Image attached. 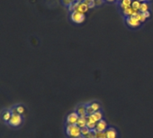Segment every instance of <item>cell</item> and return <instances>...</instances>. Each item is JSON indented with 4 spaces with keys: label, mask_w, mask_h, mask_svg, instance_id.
Masks as SVG:
<instances>
[{
    "label": "cell",
    "mask_w": 153,
    "mask_h": 138,
    "mask_svg": "<svg viewBox=\"0 0 153 138\" xmlns=\"http://www.w3.org/2000/svg\"><path fill=\"white\" fill-rule=\"evenodd\" d=\"M143 14H144V16H146V18H149V17L150 16V13H149V11H146V12H144Z\"/></svg>",
    "instance_id": "24"
},
{
    "label": "cell",
    "mask_w": 153,
    "mask_h": 138,
    "mask_svg": "<svg viewBox=\"0 0 153 138\" xmlns=\"http://www.w3.org/2000/svg\"><path fill=\"white\" fill-rule=\"evenodd\" d=\"M76 112L79 114V116L80 117H87L88 114H87V104H81L79 105L78 107L76 109Z\"/></svg>",
    "instance_id": "11"
},
{
    "label": "cell",
    "mask_w": 153,
    "mask_h": 138,
    "mask_svg": "<svg viewBox=\"0 0 153 138\" xmlns=\"http://www.w3.org/2000/svg\"><path fill=\"white\" fill-rule=\"evenodd\" d=\"M135 16L140 23H142V22H144L147 18H146V16H144V14L143 13H140V11L139 12H136V13H134L133 14V16Z\"/></svg>",
    "instance_id": "18"
},
{
    "label": "cell",
    "mask_w": 153,
    "mask_h": 138,
    "mask_svg": "<svg viewBox=\"0 0 153 138\" xmlns=\"http://www.w3.org/2000/svg\"><path fill=\"white\" fill-rule=\"evenodd\" d=\"M116 1H119V2H121V1H122V0H116Z\"/></svg>",
    "instance_id": "28"
},
{
    "label": "cell",
    "mask_w": 153,
    "mask_h": 138,
    "mask_svg": "<svg viewBox=\"0 0 153 138\" xmlns=\"http://www.w3.org/2000/svg\"><path fill=\"white\" fill-rule=\"evenodd\" d=\"M11 110L13 112V114H17V115H21V116H25L26 113V107L24 104L22 103H17L13 105L11 107Z\"/></svg>",
    "instance_id": "6"
},
{
    "label": "cell",
    "mask_w": 153,
    "mask_h": 138,
    "mask_svg": "<svg viewBox=\"0 0 153 138\" xmlns=\"http://www.w3.org/2000/svg\"><path fill=\"white\" fill-rule=\"evenodd\" d=\"M95 2H96V5H97V6H100V5L103 4L104 0H95Z\"/></svg>",
    "instance_id": "23"
},
{
    "label": "cell",
    "mask_w": 153,
    "mask_h": 138,
    "mask_svg": "<svg viewBox=\"0 0 153 138\" xmlns=\"http://www.w3.org/2000/svg\"><path fill=\"white\" fill-rule=\"evenodd\" d=\"M85 4H87L88 7H89V8H92V7H96L97 5H96V2H95V0H84L83 1Z\"/></svg>",
    "instance_id": "20"
},
{
    "label": "cell",
    "mask_w": 153,
    "mask_h": 138,
    "mask_svg": "<svg viewBox=\"0 0 153 138\" xmlns=\"http://www.w3.org/2000/svg\"><path fill=\"white\" fill-rule=\"evenodd\" d=\"M131 3H132V0H122L120 2V7L122 9H124V8L130 7L131 6Z\"/></svg>",
    "instance_id": "15"
},
{
    "label": "cell",
    "mask_w": 153,
    "mask_h": 138,
    "mask_svg": "<svg viewBox=\"0 0 153 138\" xmlns=\"http://www.w3.org/2000/svg\"><path fill=\"white\" fill-rule=\"evenodd\" d=\"M140 1H138V0H132V3H131V7L133 8V10L135 12H139L140 11Z\"/></svg>",
    "instance_id": "17"
},
{
    "label": "cell",
    "mask_w": 153,
    "mask_h": 138,
    "mask_svg": "<svg viewBox=\"0 0 153 138\" xmlns=\"http://www.w3.org/2000/svg\"><path fill=\"white\" fill-rule=\"evenodd\" d=\"M87 118H88V121L94 122V123H97L98 121L104 119V118H103V113H102L100 110L95 112L94 114H92V115H90V116H88Z\"/></svg>",
    "instance_id": "8"
},
{
    "label": "cell",
    "mask_w": 153,
    "mask_h": 138,
    "mask_svg": "<svg viewBox=\"0 0 153 138\" xmlns=\"http://www.w3.org/2000/svg\"><path fill=\"white\" fill-rule=\"evenodd\" d=\"M78 138H86V137H85L84 135H80V136H79Z\"/></svg>",
    "instance_id": "26"
},
{
    "label": "cell",
    "mask_w": 153,
    "mask_h": 138,
    "mask_svg": "<svg viewBox=\"0 0 153 138\" xmlns=\"http://www.w3.org/2000/svg\"><path fill=\"white\" fill-rule=\"evenodd\" d=\"M66 134L69 138H78L81 134V128L76 125H67Z\"/></svg>",
    "instance_id": "2"
},
{
    "label": "cell",
    "mask_w": 153,
    "mask_h": 138,
    "mask_svg": "<svg viewBox=\"0 0 153 138\" xmlns=\"http://www.w3.org/2000/svg\"><path fill=\"white\" fill-rule=\"evenodd\" d=\"M105 1H107V2H114V0H105Z\"/></svg>",
    "instance_id": "25"
},
{
    "label": "cell",
    "mask_w": 153,
    "mask_h": 138,
    "mask_svg": "<svg viewBox=\"0 0 153 138\" xmlns=\"http://www.w3.org/2000/svg\"><path fill=\"white\" fill-rule=\"evenodd\" d=\"M134 13H136L134 10H133V8L131 7H127V8H124V9H123V14L126 16V17H128V16H133V14Z\"/></svg>",
    "instance_id": "14"
},
{
    "label": "cell",
    "mask_w": 153,
    "mask_h": 138,
    "mask_svg": "<svg viewBox=\"0 0 153 138\" xmlns=\"http://www.w3.org/2000/svg\"><path fill=\"white\" fill-rule=\"evenodd\" d=\"M138 1H140V2H144V1H146V0H138Z\"/></svg>",
    "instance_id": "27"
},
{
    "label": "cell",
    "mask_w": 153,
    "mask_h": 138,
    "mask_svg": "<svg viewBox=\"0 0 153 138\" xmlns=\"http://www.w3.org/2000/svg\"><path fill=\"white\" fill-rule=\"evenodd\" d=\"M12 115H13V112H12L10 107L9 108H4L0 111V120H1L2 123L7 125V123L11 118Z\"/></svg>",
    "instance_id": "4"
},
{
    "label": "cell",
    "mask_w": 153,
    "mask_h": 138,
    "mask_svg": "<svg viewBox=\"0 0 153 138\" xmlns=\"http://www.w3.org/2000/svg\"><path fill=\"white\" fill-rule=\"evenodd\" d=\"M105 134L106 138H117V132L114 127H108Z\"/></svg>",
    "instance_id": "13"
},
{
    "label": "cell",
    "mask_w": 153,
    "mask_h": 138,
    "mask_svg": "<svg viewBox=\"0 0 153 138\" xmlns=\"http://www.w3.org/2000/svg\"><path fill=\"white\" fill-rule=\"evenodd\" d=\"M79 118H80V116H79V114L76 111H73L67 116L66 123H67V125H76Z\"/></svg>",
    "instance_id": "7"
},
{
    "label": "cell",
    "mask_w": 153,
    "mask_h": 138,
    "mask_svg": "<svg viewBox=\"0 0 153 138\" xmlns=\"http://www.w3.org/2000/svg\"><path fill=\"white\" fill-rule=\"evenodd\" d=\"M90 131H91V130H89V129L86 126V127H84V128H81V134L84 135V136H86V135H88V134L90 133Z\"/></svg>",
    "instance_id": "21"
},
{
    "label": "cell",
    "mask_w": 153,
    "mask_h": 138,
    "mask_svg": "<svg viewBox=\"0 0 153 138\" xmlns=\"http://www.w3.org/2000/svg\"><path fill=\"white\" fill-rule=\"evenodd\" d=\"M146 1H147V2H148V1H149V0H146Z\"/></svg>",
    "instance_id": "29"
},
{
    "label": "cell",
    "mask_w": 153,
    "mask_h": 138,
    "mask_svg": "<svg viewBox=\"0 0 153 138\" xmlns=\"http://www.w3.org/2000/svg\"><path fill=\"white\" fill-rule=\"evenodd\" d=\"M70 19L76 24H81L85 21L86 16L84 13H80L79 11H73L70 14Z\"/></svg>",
    "instance_id": "3"
},
{
    "label": "cell",
    "mask_w": 153,
    "mask_h": 138,
    "mask_svg": "<svg viewBox=\"0 0 153 138\" xmlns=\"http://www.w3.org/2000/svg\"><path fill=\"white\" fill-rule=\"evenodd\" d=\"M107 128H108V125H107V123H106V121L105 119H102V120H100V121H98L97 123V125H96L97 132L105 133Z\"/></svg>",
    "instance_id": "9"
},
{
    "label": "cell",
    "mask_w": 153,
    "mask_h": 138,
    "mask_svg": "<svg viewBox=\"0 0 153 138\" xmlns=\"http://www.w3.org/2000/svg\"><path fill=\"white\" fill-rule=\"evenodd\" d=\"M61 2H62V4L64 6L68 7V6H70L74 2V0H61Z\"/></svg>",
    "instance_id": "22"
},
{
    "label": "cell",
    "mask_w": 153,
    "mask_h": 138,
    "mask_svg": "<svg viewBox=\"0 0 153 138\" xmlns=\"http://www.w3.org/2000/svg\"><path fill=\"white\" fill-rule=\"evenodd\" d=\"M25 122V116L17 115V114H13L9 121L7 123V125L10 128L13 129H17L23 125Z\"/></svg>",
    "instance_id": "1"
},
{
    "label": "cell",
    "mask_w": 153,
    "mask_h": 138,
    "mask_svg": "<svg viewBox=\"0 0 153 138\" xmlns=\"http://www.w3.org/2000/svg\"><path fill=\"white\" fill-rule=\"evenodd\" d=\"M88 10H89V7L87 4H85L84 2H79L76 7V9H75V11H79V12L84 13V14L87 13Z\"/></svg>",
    "instance_id": "12"
},
{
    "label": "cell",
    "mask_w": 153,
    "mask_h": 138,
    "mask_svg": "<svg viewBox=\"0 0 153 138\" xmlns=\"http://www.w3.org/2000/svg\"><path fill=\"white\" fill-rule=\"evenodd\" d=\"M126 24L131 27H138L140 25V22L135 16H128L126 17Z\"/></svg>",
    "instance_id": "10"
},
{
    "label": "cell",
    "mask_w": 153,
    "mask_h": 138,
    "mask_svg": "<svg viewBox=\"0 0 153 138\" xmlns=\"http://www.w3.org/2000/svg\"><path fill=\"white\" fill-rule=\"evenodd\" d=\"M87 124H88V118L87 117H80L76 125L79 126L80 128H84L87 126Z\"/></svg>",
    "instance_id": "16"
},
{
    "label": "cell",
    "mask_w": 153,
    "mask_h": 138,
    "mask_svg": "<svg viewBox=\"0 0 153 138\" xmlns=\"http://www.w3.org/2000/svg\"><path fill=\"white\" fill-rule=\"evenodd\" d=\"M100 108H101V106L98 102L92 101V102L87 104V114H88V116H90V115L94 114L95 112L99 111Z\"/></svg>",
    "instance_id": "5"
},
{
    "label": "cell",
    "mask_w": 153,
    "mask_h": 138,
    "mask_svg": "<svg viewBox=\"0 0 153 138\" xmlns=\"http://www.w3.org/2000/svg\"><path fill=\"white\" fill-rule=\"evenodd\" d=\"M149 3L147 1L141 2L140 7V13H144L146 11H149Z\"/></svg>",
    "instance_id": "19"
}]
</instances>
